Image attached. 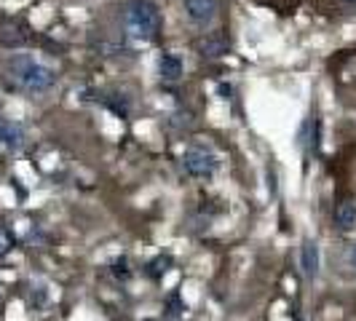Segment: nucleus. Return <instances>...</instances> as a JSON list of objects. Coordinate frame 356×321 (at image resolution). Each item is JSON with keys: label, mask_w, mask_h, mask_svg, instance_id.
Wrapping results in <instances>:
<instances>
[{"label": "nucleus", "mask_w": 356, "mask_h": 321, "mask_svg": "<svg viewBox=\"0 0 356 321\" xmlns=\"http://www.w3.org/2000/svg\"><path fill=\"white\" fill-rule=\"evenodd\" d=\"M6 81L11 89L22 91V94H46L56 86V72L51 67H46L43 62H38L35 56L30 54H19V56H11L6 62Z\"/></svg>", "instance_id": "1"}, {"label": "nucleus", "mask_w": 356, "mask_h": 321, "mask_svg": "<svg viewBox=\"0 0 356 321\" xmlns=\"http://www.w3.org/2000/svg\"><path fill=\"white\" fill-rule=\"evenodd\" d=\"M126 35L140 40V43H153L161 35V11L153 0H129L126 6Z\"/></svg>", "instance_id": "2"}, {"label": "nucleus", "mask_w": 356, "mask_h": 321, "mask_svg": "<svg viewBox=\"0 0 356 321\" xmlns=\"http://www.w3.org/2000/svg\"><path fill=\"white\" fill-rule=\"evenodd\" d=\"M217 166H220V158H217V153H214L212 147H207V145H193V147H188L182 153V169L191 177L209 179L217 172Z\"/></svg>", "instance_id": "3"}, {"label": "nucleus", "mask_w": 356, "mask_h": 321, "mask_svg": "<svg viewBox=\"0 0 356 321\" xmlns=\"http://www.w3.org/2000/svg\"><path fill=\"white\" fill-rule=\"evenodd\" d=\"M33 43V30L17 17H0V46L3 49H22Z\"/></svg>", "instance_id": "4"}, {"label": "nucleus", "mask_w": 356, "mask_h": 321, "mask_svg": "<svg viewBox=\"0 0 356 321\" xmlns=\"http://www.w3.org/2000/svg\"><path fill=\"white\" fill-rule=\"evenodd\" d=\"M231 49V40L222 30H212V33H204V35L196 40V51L204 56V59H217L222 54H228Z\"/></svg>", "instance_id": "5"}, {"label": "nucleus", "mask_w": 356, "mask_h": 321, "mask_svg": "<svg viewBox=\"0 0 356 321\" xmlns=\"http://www.w3.org/2000/svg\"><path fill=\"white\" fill-rule=\"evenodd\" d=\"M217 8H220V0H185V14L198 27L212 24L217 17Z\"/></svg>", "instance_id": "6"}, {"label": "nucleus", "mask_w": 356, "mask_h": 321, "mask_svg": "<svg viewBox=\"0 0 356 321\" xmlns=\"http://www.w3.org/2000/svg\"><path fill=\"white\" fill-rule=\"evenodd\" d=\"M321 268V252L319 244L314 238H303L300 244V270H303L305 279H316Z\"/></svg>", "instance_id": "7"}, {"label": "nucleus", "mask_w": 356, "mask_h": 321, "mask_svg": "<svg viewBox=\"0 0 356 321\" xmlns=\"http://www.w3.org/2000/svg\"><path fill=\"white\" fill-rule=\"evenodd\" d=\"M24 129L17 124V121H11V118H6V115H0V145L6 147V150H19L22 145H24Z\"/></svg>", "instance_id": "8"}, {"label": "nucleus", "mask_w": 356, "mask_h": 321, "mask_svg": "<svg viewBox=\"0 0 356 321\" xmlns=\"http://www.w3.org/2000/svg\"><path fill=\"white\" fill-rule=\"evenodd\" d=\"M332 222H335V228L343 233L354 231L356 228V204L351 198H340L338 204H335V209H332Z\"/></svg>", "instance_id": "9"}, {"label": "nucleus", "mask_w": 356, "mask_h": 321, "mask_svg": "<svg viewBox=\"0 0 356 321\" xmlns=\"http://www.w3.org/2000/svg\"><path fill=\"white\" fill-rule=\"evenodd\" d=\"M159 72H161V81H163V83H177L179 78H182V72H185L182 59H179L177 54L163 51L159 59Z\"/></svg>", "instance_id": "10"}, {"label": "nucleus", "mask_w": 356, "mask_h": 321, "mask_svg": "<svg viewBox=\"0 0 356 321\" xmlns=\"http://www.w3.org/2000/svg\"><path fill=\"white\" fill-rule=\"evenodd\" d=\"M169 265H172V257H169V254H161V257H156V260H153V263H150V270H147V276H150V279H159L161 273H166V270H169Z\"/></svg>", "instance_id": "11"}, {"label": "nucleus", "mask_w": 356, "mask_h": 321, "mask_svg": "<svg viewBox=\"0 0 356 321\" xmlns=\"http://www.w3.org/2000/svg\"><path fill=\"white\" fill-rule=\"evenodd\" d=\"M11 249H14V233L8 231L6 225H0V260H3Z\"/></svg>", "instance_id": "12"}, {"label": "nucleus", "mask_w": 356, "mask_h": 321, "mask_svg": "<svg viewBox=\"0 0 356 321\" xmlns=\"http://www.w3.org/2000/svg\"><path fill=\"white\" fill-rule=\"evenodd\" d=\"M113 273H115V279H129V276H131V270H129V263H126V260H118V263H115V265H113Z\"/></svg>", "instance_id": "13"}, {"label": "nucleus", "mask_w": 356, "mask_h": 321, "mask_svg": "<svg viewBox=\"0 0 356 321\" xmlns=\"http://www.w3.org/2000/svg\"><path fill=\"white\" fill-rule=\"evenodd\" d=\"M351 265L356 268V247H354V249H351Z\"/></svg>", "instance_id": "14"}, {"label": "nucleus", "mask_w": 356, "mask_h": 321, "mask_svg": "<svg viewBox=\"0 0 356 321\" xmlns=\"http://www.w3.org/2000/svg\"><path fill=\"white\" fill-rule=\"evenodd\" d=\"M343 3H356V0H343Z\"/></svg>", "instance_id": "15"}]
</instances>
